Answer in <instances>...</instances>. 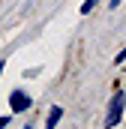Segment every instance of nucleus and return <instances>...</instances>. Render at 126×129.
I'll use <instances>...</instances> for the list:
<instances>
[{
  "mask_svg": "<svg viewBox=\"0 0 126 129\" xmlns=\"http://www.w3.org/2000/svg\"><path fill=\"white\" fill-rule=\"evenodd\" d=\"M123 111H126V93H123V90H114L111 99H108V108H105V129L120 126Z\"/></svg>",
  "mask_w": 126,
  "mask_h": 129,
  "instance_id": "1",
  "label": "nucleus"
},
{
  "mask_svg": "<svg viewBox=\"0 0 126 129\" xmlns=\"http://www.w3.org/2000/svg\"><path fill=\"white\" fill-rule=\"evenodd\" d=\"M30 108H33V96L27 90L15 87V90L9 93V111H12V114H24V111H30Z\"/></svg>",
  "mask_w": 126,
  "mask_h": 129,
  "instance_id": "2",
  "label": "nucleus"
},
{
  "mask_svg": "<svg viewBox=\"0 0 126 129\" xmlns=\"http://www.w3.org/2000/svg\"><path fill=\"white\" fill-rule=\"evenodd\" d=\"M60 120H63V105H51L48 114H45V126H42V129H57Z\"/></svg>",
  "mask_w": 126,
  "mask_h": 129,
  "instance_id": "3",
  "label": "nucleus"
},
{
  "mask_svg": "<svg viewBox=\"0 0 126 129\" xmlns=\"http://www.w3.org/2000/svg\"><path fill=\"white\" fill-rule=\"evenodd\" d=\"M96 6H99V0H84V3H81V9H78V12H81V15H90V12H93Z\"/></svg>",
  "mask_w": 126,
  "mask_h": 129,
  "instance_id": "4",
  "label": "nucleus"
},
{
  "mask_svg": "<svg viewBox=\"0 0 126 129\" xmlns=\"http://www.w3.org/2000/svg\"><path fill=\"white\" fill-rule=\"evenodd\" d=\"M9 123H12V114H0V129H6Z\"/></svg>",
  "mask_w": 126,
  "mask_h": 129,
  "instance_id": "5",
  "label": "nucleus"
},
{
  "mask_svg": "<svg viewBox=\"0 0 126 129\" xmlns=\"http://www.w3.org/2000/svg\"><path fill=\"white\" fill-rule=\"evenodd\" d=\"M117 63H126V48H120V51H117Z\"/></svg>",
  "mask_w": 126,
  "mask_h": 129,
  "instance_id": "6",
  "label": "nucleus"
},
{
  "mask_svg": "<svg viewBox=\"0 0 126 129\" xmlns=\"http://www.w3.org/2000/svg\"><path fill=\"white\" fill-rule=\"evenodd\" d=\"M3 66H6V63H3V60H0V75H3Z\"/></svg>",
  "mask_w": 126,
  "mask_h": 129,
  "instance_id": "7",
  "label": "nucleus"
},
{
  "mask_svg": "<svg viewBox=\"0 0 126 129\" xmlns=\"http://www.w3.org/2000/svg\"><path fill=\"white\" fill-rule=\"evenodd\" d=\"M24 129H33V126H30V123H27V126H24Z\"/></svg>",
  "mask_w": 126,
  "mask_h": 129,
  "instance_id": "8",
  "label": "nucleus"
}]
</instances>
